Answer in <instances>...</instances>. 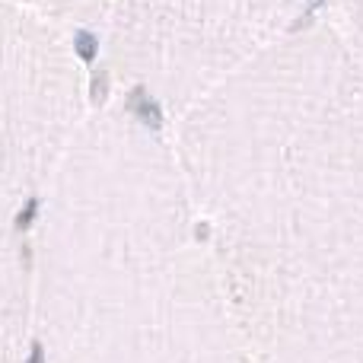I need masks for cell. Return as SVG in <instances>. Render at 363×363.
<instances>
[{
	"mask_svg": "<svg viewBox=\"0 0 363 363\" xmlns=\"http://www.w3.org/2000/svg\"><path fill=\"white\" fill-rule=\"evenodd\" d=\"M29 363H45V347H42V345H38V341H35V345H32Z\"/></svg>",
	"mask_w": 363,
	"mask_h": 363,
	"instance_id": "5",
	"label": "cell"
},
{
	"mask_svg": "<svg viewBox=\"0 0 363 363\" xmlns=\"http://www.w3.org/2000/svg\"><path fill=\"white\" fill-rule=\"evenodd\" d=\"M35 213H38V198H29V201L23 204V211H19V217H16V226H19V230H29L32 220H35Z\"/></svg>",
	"mask_w": 363,
	"mask_h": 363,
	"instance_id": "3",
	"label": "cell"
},
{
	"mask_svg": "<svg viewBox=\"0 0 363 363\" xmlns=\"http://www.w3.org/2000/svg\"><path fill=\"white\" fill-rule=\"evenodd\" d=\"M74 45H77V55H80L86 64H93V61H96V51H99V42H96L93 32L80 29V32L74 35Z\"/></svg>",
	"mask_w": 363,
	"mask_h": 363,
	"instance_id": "2",
	"label": "cell"
},
{
	"mask_svg": "<svg viewBox=\"0 0 363 363\" xmlns=\"http://www.w3.org/2000/svg\"><path fill=\"white\" fill-rule=\"evenodd\" d=\"M319 4H325V0H306V13H303V19H309V16H313V13H315V6H319Z\"/></svg>",
	"mask_w": 363,
	"mask_h": 363,
	"instance_id": "6",
	"label": "cell"
},
{
	"mask_svg": "<svg viewBox=\"0 0 363 363\" xmlns=\"http://www.w3.org/2000/svg\"><path fill=\"white\" fill-rule=\"evenodd\" d=\"M102 96H106V74H99L93 80V99H102Z\"/></svg>",
	"mask_w": 363,
	"mask_h": 363,
	"instance_id": "4",
	"label": "cell"
},
{
	"mask_svg": "<svg viewBox=\"0 0 363 363\" xmlns=\"http://www.w3.org/2000/svg\"><path fill=\"white\" fill-rule=\"evenodd\" d=\"M128 108H131V112L138 115L147 128H160V125H163V112H160V106L144 93V89H134V93L128 96Z\"/></svg>",
	"mask_w": 363,
	"mask_h": 363,
	"instance_id": "1",
	"label": "cell"
}]
</instances>
